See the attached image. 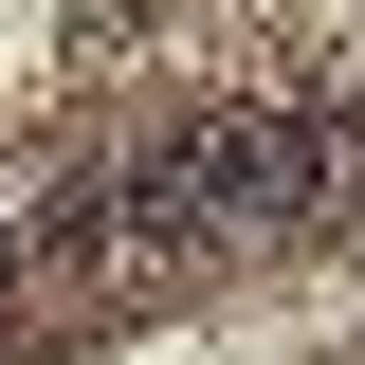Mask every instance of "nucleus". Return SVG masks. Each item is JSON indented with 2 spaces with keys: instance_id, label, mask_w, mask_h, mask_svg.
<instances>
[{
  "instance_id": "f257e3e1",
  "label": "nucleus",
  "mask_w": 365,
  "mask_h": 365,
  "mask_svg": "<svg viewBox=\"0 0 365 365\" xmlns=\"http://www.w3.org/2000/svg\"><path fill=\"white\" fill-rule=\"evenodd\" d=\"M311 182H329V128H311V110H201V128H165V201H182V237L292 220Z\"/></svg>"
},
{
  "instance_id": "f03ea898",
  "label": "nucleus",
  "mask_w": 365,
  "mask_h": 365,
  "mask_svg": "<svg viewBox=\"0 0 365 365\" xmlns=\"http://www.w3.org/2000/svg\"><path fill=\"white\" fill-rule=\"evenodd\" d=\"M0 274H19V220H0Z\"/></svg>"
}]
</instances>
